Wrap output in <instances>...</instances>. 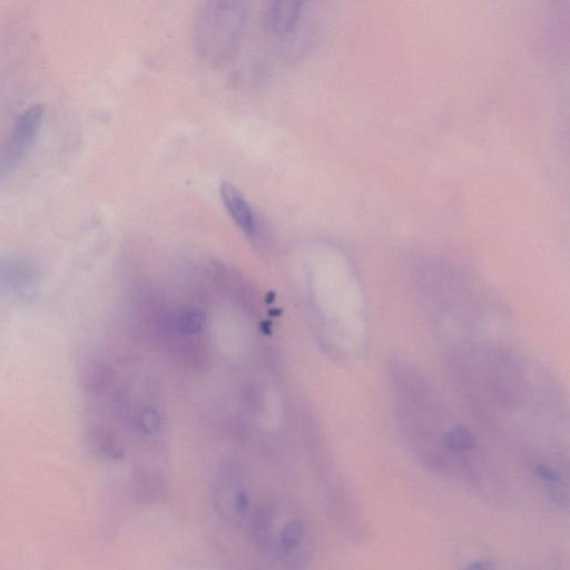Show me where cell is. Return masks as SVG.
Masks as SVG:
<instances>
[{"label":"cell","mask_w":570,"mask_h":570,"mask_svg":"<svg viewBox=\"0 0 570 570\" xmlns=\"http://www.w3.org/2000/svg\"><path fill=\"white\" fill-rule=\"evenodd\" d=\"M156 419H155V415L154 413H149V412H146L142 416H141V420H140V424L141 426H146L145 430L146 431H153L156 426Z\"/></svg>","instance_id":"11"},{"label":"cell","mask_w":570,"mask_h":570,"mask_svg":"<svg viewBox=\"0 0 570 570\" xmlns=\"http://www.w3.org/2000/svg\"><path fill=\"white\" fill-rule=\"evenodd\" d=\"M304 537V524L298 519L287 521L281 531V547L284 552L294 551Z\"/></svg>","instance_id":"8"},{"label":"cell","mask_w":570,"mask_h":570,"mask_svg":"<svg viewBox=\"0 0 570 570\" xmlns=\"http://www.w3.org/2000/svg\"><path fill=\"white\" fill-rule=\"evenodd\" d=\"M179 323L186 332H197L203 325V317L196 309H186L179 317Z\"/></svg>","instance_id":"9"},{"label":"cell","mask_w":570,"mask_h":570,"mask_svg":"<svg viewBox=\"0 0 570 570\" xmlns=\"http://www.w3.org/2000/svg\"><path fill=\"white\" fill-rule=\"evenodd\" d=\"M302 4L298 1L268 2L263 10L265 30L274 36L288 35L299 20Z\"/></svg>","instance_id":"5"},{"label":"cell","mask_w":570,"mask_h":570,"mask_svg":"<svg viewBox=\"0 0 570 570\" xmlns=\"http://www.w3.org/2000/svg\"><path fill=\"white\" fill-rule=\"evenodd\" d=\"M220 200L233 222L249 237L259 233V219L244 194L232 183L223 181L219 186Z\"/></svg>","instance_id":"4"},{"label":"cell","mask_w":570,"mask_h":570,"mask_svg":"<svg viewBox=\"0 0 570 570\" xmlns=\"http://www.w3.org/2000/svg\"><path fill=\"white\" fill-rule=\"evenodd\" d=\"M4 294H3V287H2V282H1V273H0V297H3Z\"/></svg>","instance_id":"12"},{"label":"cell","mask_w":570,"mask_h":570,"mask_svg":"<svg viewBox=\"0 0 570 570\" xmlns=\"http://www.w3.org/2000/svg\"><path fill=\"white\" fill-rule=\"evenodd\" d=\"M0 273L4 296L22 304H30L36 299L42 274L39 263L33 257H0Z\"/></svg>","instance_id":"3"},{"label":"cell","mask_w":570,"mask_h":570,"mask_svg":"<svg viewBox=\"0 0 570 570\" xmlns=\"http://www.w3.org/2000/svg\"><path fill=\"white\" fill-rule=\"evenodd\" d=\"M464 570H495V566L491 561H476L470 563Z\"/></svg>","instance_id":"10"},{"label":"cell","mask_w":570,"mask_h":570,"mask_svg":"<svg viewBox=\"0 0 570 570\" xmlns=\"http://www.w3.org/2000/svg\"><path fill=\"white\" fill-rule=\"evenodd\" d=\"M87 442L91 452L104 460H116L120 455L114 433L104 425H92L87 432Z\"/></svg>","instance_id":"6"},{"label":"cell","mask_w":570,"mask_h":570,"mask_svg":"<svg viewBox=\"0 0 570 570\" xmlns=\"http://www.w3.org/2000/svg\"><path fill=\"white\" fill-rule=\"evenodd\" d=\"M444 445L453 452H465L474 446V439L464 425L454 424L445 435Z\"/></svg>","instance_id":"7"},{"label":"cell","mask_w":570,"mask_h":570,"mask_svg":"<svg viewBox=\"0 0 570 570\" xmlns=\"http://www.w3.org/2000/svg\"><path fill=\"white\" fill-rule=\"evenodd\" d=\"M43 106L22 111L0 146V180L6 178L32 147L43 119Z\"/></svg>","instance_id":"2"},{"label":"cell","mask_w":570,"mask_h":570,"mask_svg":"<svg viewBox=\"0 0 570 570\" xmlns=\"http://www.w3.org/2000/svg\"><path fill=\"white\" fill-rule=\"evenodd\" d=\"M244 1L215 0L203 2L194 19V43L207 63L222 65L237 51L247 21Z\"/></svg>","instance_id":"1"}]
</instances>
